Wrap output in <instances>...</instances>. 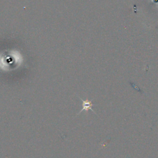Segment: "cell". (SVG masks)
<instances>
[{"instance_id": "1", "label": "cell", "mask_w": 158, "mask_h": 158, "mask_svg": "<svg viewBox=\"0 0 158 158\" xmlns=\"http://www.w3.org/2000/svg\"><path fill=\"white\" fill-rule=\"evenodd\" d=\"M80 98V97H79ZM80 100L82 101V109H81V110L79 112V113H78V114H80L82 111H83V110H85V111H88V110H91V111H93L94 113H95L94 112V111L92 109V106H94V104H92L91 103V101H89L88 99H86V100H83V99H81V98H80Z\"/></svg>"}]
</instances>
